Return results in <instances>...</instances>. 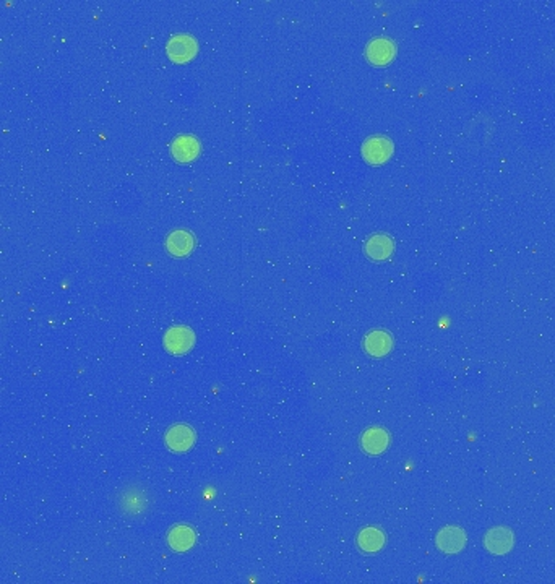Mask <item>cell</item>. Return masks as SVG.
I'll return each instance as SVG.
<instances>
[{"instance_id":"9c48e42d","label":"cell","mask_w":555,"mask_h":584,"mask_svg":"<svg viewBox=\"0 0 555 584\" xmlns=\"http://www.w3.org/2000/svg\"><path fill=\"white\" fill-rule=\"evenodd\" d=\"M394 54H397V47H394V44L385 38L373 39V41L367 46L369 61L377 65L390 62Z\"/></svg>"},{"instance_id":"277c9868","label":"cell","mask_w":555,"mask_h":584,"mask_svg":"<svg viewBox=\"0 0 555 584\" xmlns=\"http://www.w3.org/2000/svg\"><path fill=\"white\" fill-rule=\"evenodd\" d=\"M437 547L445 553H457L463 551L466 544V534L458 526H447L437 534Z\"/></svg>"},{"instance_id":"7c38bea8","label":"cell","mask_w":555,"mask_h":584,"mask_svg":"<svg viewBox=\"0 0 555 584\" xmlns=\"http://www.w3.org/2000/svg\"><path fill=\"white\" fill-rule=\"evenodd\" d=\"M366 252L370 258L373 260H385L392 255L393 252V241L383 234L372 236L366 244Z\"/></svg>"},{"instance_id":"ba28073f","label":"cell","mask_w":555,"mask_h":584,"mask_svg":"<svg viewBox=\"0 0 555 584\" xmlns=\"http://www.w3.org/2000/svg\"><path fill=\"white\" fill-rule=\"evenodd\" d=\"M172 156L181 163H188L197 156L200 151V144L192 135H179L172 142Z\"/></svg>"},{"instance_id":"5bb4252c","label":"cell","mask_w":555,"mask_h":584,"mask_svg":"<svg viewBox=\"0 0 555 584\" xmlns=\"http://www.w3.org/2000/svg\"><path fill=\"white\" fill-rule=\"evenodd\" d=\"M359 547L367 553H375L383 547L385 534L377 527H366L357 537Z\"/></svg>"},{"instance_id":"7a4b0ae2","label":"cell","mask_w":555,"mask_h":584,"mask_svg":"<svg viewBox=\"0 0 555 584\" xmlns=\"http://www.w3.org/2000/svg\"><path fill=\"white\" fill-rule=\"evenodd\" d=\"M193 331L187 327H174L164 336V346L172 354H185L193 346Z\"/></svg>"},{"instance_id":"8fae6325","label":"cell","mask_w":555,"mask_h":584,"mask_svg":"<svg viewBox=\"0 0 555 584\" xmlns=\"http://www.w3.org/2000/svg\"><path fill=\"white\" fill-rule=\"evenodd\" d=\"M166 247H168V250L176 257L188 255V253L192 252V248H193L192 234L187 232V231H182V229L171 232V234H169L168 241H166Z\"/></svg>"},{"instance_id":"3957f363","label":"cell","mask_w":555,"mask_h":584,"mask_svg":"<svg viewBox=\"0 0 555 584\" xmlns=\"http://www.w3.org/2000/svg\"><path fill=\"white\" fill-rule=\"evenodd\" d=\"M393 143L387 137H372L366 140L362 147V154L366 161L372 164H382L392 156Z\"/></svg>"},{"instance_id":"4fadbf2b","label":"cell","mask_w":555,"mask_h":584,"mask_svg":"<svg viewBox=\"0 0 555 584\" xmlns=\"http://www.w3.org/2000/svg\"><path fill=\"white\" fill-rule=\"evenodd\" d=\"M195 544V532L190 526H177L169 532V546L176 552H187Z\"/></svg>"},{"instance_id":"8992f818","label":"cell","mask_w":555,"mask_h":584,"mask_svg":"<svg viewBox=\"0 0 555 584\" xmlns=\"http://www.w3.org/2000/svg\"><path fill=\"white\" fill-rule=\"evenodd\" d=\"M166 443L174 451H187L195 443V432L190 426L177 424V426L169 428V432L166 433Z\"/></svg>"},{"instance_id":"52a82bcc","label":"cell","mask_w":555,"mask_h":584,"mask_svg":"<svg viewBox=\"0 0 555 584\" xmlns=\"http://www.w3.org/2000/svg\"><path fill=\"white\" fill-rule=\"evenodd\" d=\"M393 341L392 336L387 331H380V329H375V331L369 333L366 339H364V347L366 351L373 357H383L392 351Z\"/></svg>"},{"instance_id":"30bf717a","label":"cell","mask_w":555,"mask_h":584,"mask_svg":"<svg viewBox=\"0 0 555 584\" xmlns=\"http://www.w3.org/2000/svg\"><path fill=\"white\" fill-rule=\"evenodd\" d=\"M362 448L369 454H380L387 450L390 445V437L387 430L380 427H372L362 435Z\"/></svg>"},{"instance_id":"5b68a950","label":"cell","mask_w":555,"mask_h":584,"mask_svg":"<svg viewBox=\"0 0 555 584\" xmlns=\"http://www.w3.org/2000/svg\"><path fill=\"white\" fill-rule=\"evenodd\" d=\"M195 52H197V43L188 34H179L168 43L169 57L176 62L190 61L195 56Z\"/></svg>"},{"instance_id":"6da1fadb","label":"cell","mask_w":555,"mask_h":584,"mask_svg":"<svg viewBox=\"0 0 555 584\" xmlns=\"http://www.w3.org/2000/svg\"><path fill=\"white\" fill-rule=\"evenodd\" d=\"M513 532L505 526H497L484 536V547L495 555H503L513 548Z\"/></svg>"}]
</instances>
